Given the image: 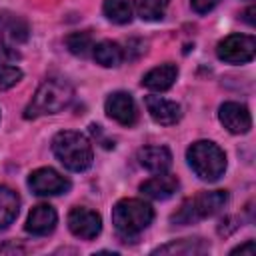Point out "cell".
<instances>
[{
    "mask_svg": "<svg viewBox=\"0 0 256 256\" xmlns=\"http://www.w3.org/2000/svg\"><path fill=\"white\" fill-rule=\"evenodd\" d=\"M74 98V88L68 80L64 78H48L44 80L36 94L32 96L30 104L24 110V118H38L44 114H56L60 110H64L66 106H70Z\"/></svg>",
    "mask_w": 256,
    "mask_h": 256,
    "instance_id": "obj_1",
    "label": "cell"
},
{
    "mask_svg": "<svg viewBox=\"0 0 256 256\" xmlns=\"http://www.w3.org/2000/svg\"><path fill=\"white\" fill-rule=\"evenodd\" d=\"M52 152L64 164V168L72 172H84L92 164V144L88 138L74 130L58 132L52 138Z\"/></svg>",
    "mask_w": 256,
    "mask_h": 256,
    "instance_id": "obj_2",
    "label": "cell"
},
{
    "mask_svg": "<svg viewBox=\"0 0 256 256\" xmlns=\"http://www.w3.org/2000/svg\"><path fill=\"white\" fill-rule=\"evenodd\" d=\"M152 218H154L152 206L138 198H124L116 202V206L112 208V224L116 232L126 240L138 236L144 228H148Z\"/></svg>",
    "mask_w": 256,
    "mask_h": 256,
    "instance_id": "obj_3",
    "label": "cell"
},
{
    "mask_svg": "<svg viewBox=\"0 0 256 256\" xmlns=\"http://www.w3.org/2000/svg\"><path fill=\"white\" fill-rule=\"evenodd\" d=\"M186 158H188V164L194 170V174L200 180H206V182H216L226 170V154H224V150L218 144L210 142V140L194 142L188 148Z\"/></svg>",
    "mask_w": 256,
    "mask_h": 256,
    "instance_id": "obj_4",
    "label": "cell"
},
{
    "mask_svg": "<svg viewBox=\"0 0 256 256\" xmlns=\"http://www.w3.org/2000/svg\"><path fill=\"white\" fill-rule=\"evenodd\" d=\"M226 202H228V192L226 190H210V192L206 190V192H200L194 198H188V200L182 202L178 212L172 214V222L174 224L198 222V220L208 218V216L216 214L218 210H222Z\"/></svg>",
    "mask_w": 256,
    "mask_h": 256,
    "instance_id": "obj_5",
    "label": "cell"
},
{
    "mask_svg": "<svg viewBox=\"0 0 256 256\" xmlns=\"http://www.w3.org/2000/svg\"><path fill=\"white\" fill-rule=\"evenodd\" d=\"M216 54L220 60L228 64H244L250 62L256 54V40L248 34H230L218 42Z\"/></svg>",
    "mask_w": 256,
    "mask_h": 256,
    "instance_id": "obj_6",
    "label": "cell"
},
{
    "mask_svg": "<svg viewBox=\"0 0 256 256\" xmlns=\"http://www.w3.org/2000/svg\"><path fill=\"white\" fill-rule=\"evenodd\" d=\"M28 186L38 196H56L70 190V180L54 168H38L30 174Z\"/></svg>",
    "mask_w": 256,
    "mask_h": 256,
    "instance_id": "obj_7",
    "label": "cell"
},
{
    "mask_svg": "<svg viewBox=\"0 0 256 256\" xmlns=\"http://www.w3.org/2000/svg\"><path fill=\"white\" fill-rule=\"evenodd\" d=\"M68 228L74 236H78L82 240H92L102 230V218L98 212H94L90 208L76 206L68 214Z\"/></svg>",
    "mask_w": 256,
    "mask_h": 256,
    "instance_id": "obj_8",
    "label": "cell"
},
{
    "mask_svg": "<svg viewBox=\"0 0 256 256\" xmlns=\"http://www.w3.org/2000/svg\"><path fill=\"white\" fill-rule=\"evenodd\" d=\"M104 108H106V114L122 126H132L136 122V116H138L136 104L128 92H112L106 98Z\"/></svg>",
    "mask_w": 256,
    "mask_h": 256,
    "instance_id": "obj_9",
    "label": "cell"
},
{
    "mask_svg": "<svg viewBox=\"0 0 256 256\" xmlns=\"http://www.w3.org/2000/svg\"><path fill=\"white\" fill-rule=\"evenodd\" d=\"M218 118L222 126L232 134H246L252 126V116L244 104L238 102H224L220 106Z\"/></svg>",
    "mask_w": 256,
    "mask_h": 256,
    "instance_id": "obj_10",
    "label": "cell"
},
{
    "mask_svg": "<svg viewBox=\"0 0 256 256\" xmlns=\"http://www.w3.org/2000/svg\"><path fill=\"white\" fill-rule=\"evenodd\" d=\"M144 104H146L148 114L152 116V120L162 124V126H172L182 116V108H180L178 102H172V100H166V98H160V96L150 94V96L144 98Z\"/></svg>",
    "mask_w": 256,
    "mask_h": 256,
    "instance_id": "obj_11",
    "label": "cell"
},
{
    "mask_svg": "<svg viewBox=\"0 0 256 256\" xmlns=\"http://www.w3.org/2000/svg\"><path fill=\"white\" fill-rule=\"evenodd\" d=\"M58 214L50 204H38L30 210L26 220V230L34 236H46L56 228Z\"/></svg>",
    "mask_w": 256,
    "mask_h": 256,
    "instance_id": "obj_12",
    "label": "cell"
},
{
    "mask_svg": "<svg viewBox=\"0 0 256 256\" xmlns=\"http://www.w3.org/2000/svg\"><path fill=\"white\" fill-rule=\"evenodd\" d=\"M178 190V178L168 172H158L140 184V192L152 200H166Z\"/></svg>",
    "mask_w": 256,
    "mask_h": 256,
    "instance_id": "obj_13",
    "label": "cell"
},
{
    "mask_svg": "<svg viewBox=\"0 0 256 256\" xmlns=\"http://www.w3.org/2000/svg\"><path fill=\"white\" fill-rule=\"evenodd\" d=\"M176 78H178V66L172 62H166L146 72L142 78V84L154 92H164L176 82Z\"/></svg>",
    "mask_w": 256,
    "mask_h": 256,
    "instance_id": "obj_14",
    "label": "cell"
},
{
    "mask_svg": "<svg viewBox=\"0 0 256 256\" xmlns=\"http://www.w3.org/2000/svg\"><path fill=\"white\" fill-rule=\"evenodd\" d=\"M138 162L150 172H166L172 166V154L166 146H144L138 150Z\"/></svg>",
    "mask_w": 256,
    "mask_h": 256,
    "instance_id": "obj_15",
    "label": "cell"
},
{
    "mask_svg": "<svg viewBox=\"0 0 256 256\" xmlns=\"http://www.w3.org/2000/svg\"><path fill=\"white\" fill-rule=\"evenodd\" d=\"M0 32H4L14 44H22L28 40L26 20L12 12H0Z\"/></svg>",
    "mask_w": 256,
    "mask_h": 256,
    "instance_id": "obj_16",
    "label": "cell"
},
{
    "mask_svg": "<svg viewBox=\"0 0 256 256\" xmlns=\"http://www.w3.org/2000/svg\"><path fill=\"white\" fill-rule=\"evenodd\" d=\"M92 54H94V60L104 68H114L124 60L122 46L118 42H112V40H102V42L94 44Z\"/></svg>",
    "mask_w": 256,
    "mask_h": 256,
    "instance_id": "obj_17",
    "label": "cell"
},
{
    "mask_svg": "<svg viewBox=\"0 0 256 256\" xmlns=\"http://www.w3.org/2000/svg\"><path fill=\"white\" fill-rule=\"evenodd\" d=\"M208 244L202 242L200 238H182V240H172L164 246H158L152 250V254H202L208 252Z\"/></svg>",
    "mask_w": 256,
    "mask_h": 256,
    "instance_id": "obj_18",
    "label": "cell"
},
{
    "mask_svg": "<svg viewBox=\"0 0 256 256\" xmlns=\"http://www.w3.org/2000/svg\"><path fill=\"white\" fill-rule=\"evenodd\" d=\"M18 208H20L18 194L8 186H0V230L8 228L16 220Z\"/></svg>",
    "mask_w": 256,
    "mask_h": 256,
    "instance_id": "obj_19",
    "label": "cell"
},
{
    "mask_svg": "<svg viewBox=\"0 0 256 256\" xmlns=\"http://www.w3.org/2000/svg\"><path fill=\"white\" fill-rule=\"evenodd\" d=\"M104 14L114 24H126L134 14V0H104Z\"/></svg>",
    "mask_w": 256,
    "mask_h": 256,
    "instance_id": "obj_20",
    "label": "cell"
},
{
    "mask_svg": "<svg viewBox=\"0 0 256 256\" xmlns=\"http://www.w3.org/2000/svg\"><path fill=\"white\" fill-rule=\"evenodd\" d=\"M66 46H68V50L72 54L86 56L94 48V42H92L90 32H72V34L66 36Z\"/></svg>",
    "mask_w": 256,
    "mask_h": 256,
    "instance_id": "obj_21",
    "label": "cell"
},
{
    "mask_svg": "<svg viewBox=\"0 0 256 256\" xmlns=\"http://www.w3.org/2000/svg\"><path fill=\"white\" fill-rule=\"evenodd\" d=\"M168 4H170V0H142L138 6V14L142 20L154 22V20H160L164 16Z\"/></svg>",
    "mask_w": 256,
    "mask_h": 256,
    "instance_id": "obj_22",
    "label": "cell"
},
{
    "mask_svg": "<svg viewBox=\"0 0 256 256\" xmlns=\"http://www.w3.org/2000/svg\"><path fill=\"white\" fill-rule=\"evenodd\" d=\"M22 80V70L10 64H0V92L16 86Z\"/></svg>",
    "mask_w": 256,
    "mask_h": 256,
    "instance_id": "obj_23",
    "label": "cell"
},
{
    "mask_svg": "<svg viewBox=\"0 0 256 256\" xmlns=\"http://www.w3.org/2000/svg\"><path fill=\"white\" fill-rule=\"evenodd\" d=\"M18 58H20V52L16 50V44L4 32H0V60H4V62H16Z\"/></svg>",
    "mask_w": 256,
    "mask_h": 256,
    "instance_id": "obj_24",
    "label": "cell"
},
{
    "mask_svg": "<svg viewBox=\"0 0 256 256\" xmlns=\"http://www.w3.org/2000/svg\"><path fill=\"white\" fill-rule=\"evenodd\" d=\"M192 2V8L198 12V14H206V12H210L220 0H190Z\"/></svg>",
    "mask_w": 256,
    "mask_h": 256,
    "instance_id": "obj_25",
    "label": "cell"
},
{
    "mask_svg": "<svg viewBox=\"0 0 256 256\" xmlns=\"http://www.w3.org/2000/svg\"><path fill=\"white\" fill-rule=\"evenodd\" d=\"M230 254H240V256H254L256 254V244H254V240H246L244 244H240V246H236Z\"/></svg>",
    "mask_w": 256,
    "mask_h": 256,
    "instance_id": "obj_26",
    "label": "cell"
},
{
    "mask_svg": "<svg viewBox=\"0 0 256 256\" xmlns=\"http://www.w3.org/2000/svg\"><path fill=\"white\" fill-rule=\"evenodd\" d=\"M254 12H256V8H254V6H250V8L244 12V20H246L250 26H254Z\"/></svg>",
    "mask_w": 256,
    "mask_h": 256,
    "instance_id": "obj_27",
    "label": "cell"
}]
</instances>
